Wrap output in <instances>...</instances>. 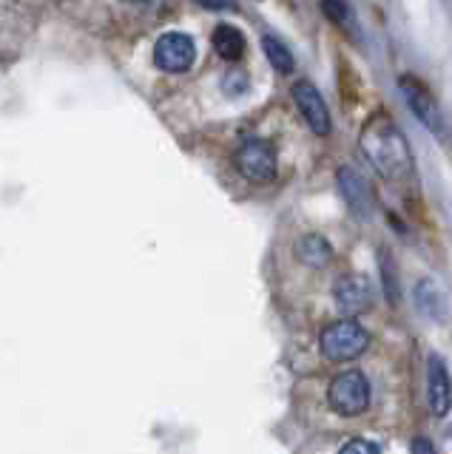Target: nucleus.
Returning <instances> with one entry per match:
<instances>
[{
    "label": "nucleus",
    "instance_id": "f257e3e1",
    "mask_svg": "<svg viewBox=\"0 0 452 454\" xmlns=\"http://www.w3.org/2000/svg\"><path fill=\"white\" fill-rule=\"evenodd\" d=\"M359 148L364 160L376 168L378 176L390 182H404L413 176V151L407 145V137L387 114H376V117L364 122L359 134Z\"/></svg>",
    "mask_w": 452,
    "mask_h": 454
},
{
    "label": "nucleus",
    "instance_id": "f03ea898",
    "mask_svg": "<svg viewBox=\"0 0 452 454\" xmlns=\"http://www.w3.org/2000/svg\"><path fill=\"white\" fill-rule=\"evenodd\" d=\"M319 344H321L324 358L333 364H345V361H356L359 355L367 352V347H370V333L350 318L333 321L321 330Z\"/></svg>",
    "mask_w": 452,
    "mask_h": 454
},
{
    "label": "nucleus",
    "instance_id": "7ed1b4c3",
    "mask_svg": "<svg viewBox=\"0 0 452 454\" xmlns=\"http://www.w3.org/2000/svg\"><path fill=\"white\" fill-rule=\"evenodd\" d=\"M328 403L342 418L361 415V411H367V406H370V380H367L361 372H356V369L342 372L330 383Z\"/></svg>",
    "mask_w": 452,
    "mask_h": 454
},
{
    "label": "nucleus",
    "instance_id": "20e7f679",
    "mask_svg": "<svg viewBox=\"0 0 452 454\" xmlns=\"http://www.w3.org/2000/svg\"><path fill=\"white\" fill-rule=\"evenodd\" d=\"M234 165L250 182H271L276 176V151L265 139H248L236 148Z\"/></svg>",
    "mask_w": 452,
    "mask_h": 454
},
{
    "label": "nucleus",
    "instance_id": "39448f33",
    "mask_svg": "<svg viewBox=\"0 0 452 454\" xmlns=\"http://www.w3.org/2000/svg\"><path fill=\"white\" fill-rule=\"evenodd\" d=\"M196 60V46L186 32H165L154 46V63L165 74H186Z\"/></svg>",
    "mask_w": 452,
    "mask_h": 454
},
{
    "label": "nucleus",
    "instance_id": "423d86ee",
    "mask_svg": "<svg viewBox=\"0 0 452 454\" xmlns=\"http://www.w3.org/2000/svg\"><path fill=\"white\" fill-rule=\"evenodd\" d=\"M401 94L407 99L409 111L416 114V120L432 134H444V114L441 106L435 103V97L430 94L427 85H421L416 77H401Z\"/></svg>",
    "mask_w": 452,
    "mask_h": 454
},
{
    "label": "nucleus",
    "instance_id": "0eeeda50",
    "mask_svg": "<svg viewBox=\"0 0 452 454\" xmlns=\"http://www.w3.org/2000/svg\"><path fill=\"white\" fill-rule=\"evenodd\" d=\"M293 103H296V108H299L307 128L316 137H328L330 134V111H328V103H324V97L319 94L316 85L296 82L293 85Z\"/></svg>",
    "mask_w": 452,
    "mask_h": 454
},
{
    "label": "nucleus",
    "instance_id": "6e6552de",
    "mask_svg": "<svg viewBox=\"0 0 452 454\" xmlns=\"http://www.w3.org/2000/svg\"><path fill=\"white\" fill-rule=\"evenodd\" d=\"M336 307L345 312V316H359V312L370 309L373 304V287L364 276H345L338 278L333 287Z\"/></svg>",
    "mask_w": 452,
    "mask_h": 454
},
{
    "label": "nucleus",
    "instance_id": "1a4fd4ad",
    "mask_svg": "<svg viewBox=\"0 0 452 454\" xmlns=\"http://www.w3.org/2000/svg\"><path fill=\"white\" fill-rule=\"evenodd\" d=\"M427 403L435 418L449 415L452 409V380L447 372V364L438 355H430L427 361Z\"/></svg>",
    "mask_w": 452,
    "mask_h": 454
},
{
    "label": "nucleus",
    "instance_id": "9d476101",
    "mask_svg": "<svg viewBox=\"0 0 452 454\" xmlns=\"http://www.w3.org/2000/svg\"><path fill=\"white\" fill-rule=\"evenodd\" d=\"M336 182H338V193L345 196V202L350 205V210L356 213V216H367L370 207H373V199H370V188H367V182L353 168L338 170Z\"/></svg>",
    "mask_w": 452,
    "mask_h": 454
},
{
    "label": "nucleus",
    "instance_id": "9b49d317",
    "mask_svg": "<svg viewBox=\"0 0 452 454\" xmlns=\"http://www.w3.org/2000/svg\"><path fill=\"white\" fill-rule=\"evenodd\" d=\"M416 307L421 309L424 318H430L435 324H444L449 316L447 293L438 287V281H432V278H421L416 284Z\"/></svg>",
    "mask_w": 452,
    "mask_h": 454
},
{
    "label": "nucleus",
    "instance_id": "f8f14e48",
    "mask_svg": "<svg viewBox=\"0 0 452 454\" xmlns=\"http://www.w3.org/2000/svg\"><path fill=\"white\" fill-rule=\"evenodd\" d=\"M210 43H214V51L222 57V60H242L245 57V49H248V43H245V35L239 32L236 26L231 23H222L214 28V35H210Z\"/></svg>",
    "mask_w": 452,
    "mask_h": 454
},
{
    "label": "nucleus",
    "instance_id": "ddd939ff",
    "mask_svg": "<svg viewBox=\"0 0 452 454\" xmlns=\"http://www.w3.org/2000/svg\"><path fill=\"white\" fill-rule=\"evenodd\" d=\"M299 259L310 267H328L333 262V247L321 236L310 233L299 241Z\"/></svg>",
    "mask_w": 452,
    "mask_h": 454
},
{
    "label": "nucleus",
    "instance_id": "4468645a",
    "mask_svg": "<svg viewBox=\"0 0 452 454\" xmlns=\"http://www.w3.org/2000/svg\"><path fill=\"white\" fill-rule=\"evenodd\" d=\"M262 51H265V57H267V63H271V66L279 71V74H293V71H296L293 54H290V49H288L279 37L265 35V37H262Z\"/></svg>",
    "mask_w": 452,
    "mask_h": 454
},
{
    "label": "nucleus",
    "instance_id": "2eb2a0df",
    "mask_svg": "<svg viewBox=\"0 0 452 454\" xmlns=\"http://www.w3.org/2000/svg\"><path fill=\"white\" fill-rule=\"evenodd\" d=\"M321 12H324V18H328L330 23H347L350 20V6H347V0H321Z\"/></svg>",
    "mask_w": 452,
    "mask_h": 454
},
{
    "label": "nucleus",
    "instance_id": "dca6fc26",
    "mask_svg": "<svg viewBox=\"0 0 452 454\" xmlns=\"http://www.w3.org/2000/svg\"><path fill=\"white\" fill-rule=\"evenodd\" d=\"M338 454H381V451H378L376 443H370V440L356 437V440H350V443H345Z\"/></svg>",
    "mask_w": 452,
    "mask_h": 454
},
{
    "label": "nucleus",
    "instance_id": "f3484780",
    "mask_svg": "<svg viewBox=\"0 0 452 454\" xmlns=\"http://www.w3.org/2000/svg\"><path fill=\"white\" fill-rule=\"evenodd\" d=\"M200 6L205 9H214V12H234L236 9V0H196Z\"/></svg>",
    "mask_w": 452,
    "mask_h": 454
},
{
    "label": "nucleus",
    "instance_id": "a211bd4d",
    "mask_svg": "<svg viewBox=\"0 0 452 454\" xmlns=\"http://www.w3.org/2000/svg\"><path fill=\"white\" fill-rule=\"evenodd\" d=\"M413 454H435V446L427 437H416L413 440Z\"/></svg>",
    "mask_w": 452,
    "mask_h": 454
},
{
    "label": "nucleus",
    "instance_id": "6ab92c4d",
    "mask_svg": "<svg viewBox=\"0 0 452 454\" xmlns=\"http://www.w3.org/2000/svg\"><path fill=\"white\" fill-rule=\"evenodd\" d=\"M129 4H137V0H129Z\"/></svg>",
    "mask_w": 452,
    "mask_h": 454
}]
</instances>
